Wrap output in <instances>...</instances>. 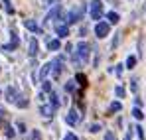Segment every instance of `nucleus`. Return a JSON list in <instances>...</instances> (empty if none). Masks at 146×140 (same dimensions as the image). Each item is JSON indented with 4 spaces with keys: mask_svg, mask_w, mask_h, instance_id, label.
Segmentation results:
<instances>
[{
    "mask_svg": "<svg viewBox=\"0 0 146 140\" xmlns=\"http://www.w3.org/2000/svg\"><path fill=\"white\" fill-rule=\"evenodd\" d=\"M40 113L44 115L46 118H49V117H53V113H55V107L49 103V105H42V109H40Z\"/></svg>",
    "mask_w": 146,
    "mask_h": 140,
    "instance_id": "8",
    "label": "nucleus"
},
{
    "mask_svg": "<svg viewBox=\"0 0 146 140\" xmlns=\"http://www.w3.org/2000/svg\"><path fill=\"white\" fill-rule=\"evenodd\" d=\"M105 140H115V134H113V132H111V130H109V132H107V134H105Z\"/></svg>",
    "mask_w": 146,
    "mask_h": 140,
    "instance_id": "29",
    "label": "nucleus"
},
{
    "mask_svg": "<svg viewBox=\"0 0 146 140\" xmlns=\"http://www.w3.org/2000/svg\"><path fill=\"white\" fill-rule=\"evenodd\" d=\"M2 4H4V8H6V12H8V14H12V12H14V8L10 6V0H2Z\"/></svg>",
    "mask_w": 146,
    "mask_h": 140,
    "instance_id": "21",
    "label": "nucleus"
},
{
    "mask_svg": "<svg viewBox=\"0 0 146 140\" xmlns=\"http://www.w3.org/2000/svg\"><path fill=\"white\" fill-rule=\"evenodd\" d=\"M132 117L136 118V120H142V118H144V115H142V111H140V109H138V107H136V109H134V111H132Z\"/></svg>",
    "mask_w": 146,
    "mask_h": 140,
    "instance_id": "20",
    "label": "nucleus"
},
{
    "mask_svg": "<svg viewBox=\"0 0 146 140\" xmlns=\"http://www.w3.org/2000/svg\"><path fill=\"white\" fill-rule=\"evenodd\" d=\"M61 16V6H53V10L48 14V22H55Z\"/></svg>",
    "mask_w": 146,
    "mask_h": 140,
    "instance_id": "9",
    "label": "nucleus"
},
{
    "mask_svg": "<svg viewBox=\"0 0 146 140\" xmlns=\"http://www.w3.org/2000/svg\"><path fill=\"white\" fill-rule=\"evenodd\" d=\"M48 47L53 49V51H57V49L61 47V44H59V40H48Z\"/></svg>",
    "mask_w": 146,
    "mask_h": 140,
    "instance_id": "14",
    "label": "nucleus"
},
{
    "mask_svg": "<svg viewBox=\"0 0 146 140\" xmlns=\"http://www.w3.org/2000/svg\"><path fill=\"white\" fill-rule=\"evenodd\" d=\"M132 138V134H130V132H126V136H124V140H130Z\"/></svg>",
    "mask_w": 146,
    "mask_h": 140,
    "instance_id": "34",
    "label": "nucleus"
},
{
    "mask_svg": "<svg viewBox=\"0 0 146 140\" xmlns=\"http://www.w3.org/2000/svg\"><path fill=\"white\" fill-rule=\"evenodd\" d=\"M55 32H57L59 38H67V36H69V28H67V24H59V26H55Z\"/></svg>",
    "mask_w": 146,
    "mask_h": 140,
    "instance_id": "10",
    "label": "nucleus"
},
{
    "mask_svg": "<svg viewBox=\"0 0 146 140\" xmlns=\"http://www.w3.org/2000/svg\"><path fill=\"white\" fill-rule=\"evenodd\" d=\"M46 4H53V2H57V0H44Z\"/></svg>",
    "mask_w": 146,
    "mask_h": 140,
    "instance_id": "35",
    "label": "nucleus"
},
{
    "mask_svg": "<svg viewBox=\"0 0 146 140\" xmlns=\"http://www.w3.org/2000/svg\"><path fill=\"white\" fill-rule=\"evenodd\" d=\"M6 99H8L10 103L18 105V107H22V109H26V107H28V101H26V99L18 93L14 87H8V89H6Z\"/></svg>",
    "mask_w": 146,
    "mask_h": 140,
    "instance_id": "2",
    "label": "nucleus"
},
{
    "mask_svg": "<svg viewBox=\"0 0 146 140\" xmlns=\"http://www.w3.org/2000/svg\"><path fill=\"white\" fill-rule=\"evenodd\" d=\"M30 140H42V134H40V130H34V132H32V136H30Z\"/></svg>",
    "mask_w": 146,
    "mask_h": 140,
    "instance_id": "24",
    "label": "nucleus"
},
{
    "mask_svg": "<svg viewBox=\"0 0 146 140\" xmlns=\"http://www.w3.org/2000/svg\"><path fill=\"white\" fill-rule=\"evenodd\" d=\"M115 73H117V75H121V73H122V65H117V69H115Z\"/></svg>",
    "mask_w": 146,
    "mask_h": 140,
    "instance_id": "33",
    "label": "nucleus"
},
{
    "mask_svg": "<svg viewBox=\"0 0 146 140\" xmlns=\"http://www.w3.org/2000/svg\"><path fill=\"white\" fill-rule=\"evenodd\" d=\"M51 67H53V65H51V61H49V63H46V65L42 67V71H40V79H42V81H46V79H48V75H49V71H51Z\"/></svg>",
    "mask_w": 146,
    "mask_h": 140,
    "instance_id": "11",
    "label": "nucleus"
},
{
    "mask_svg": "<svg viewBox=\"0 0 146 140\" xmlns=\"http://www.w3.org/2000/svg\"><path fill=\"white\" fill-rule=\"evenodd\" d=\"M49 103H51V105L57 109V107H59V97H57L55 93H49Z\"/></svg>",
    "mask_w": 146,
    "mask_h": 140,
    "instance_id": "16",
    "label": "nucleus"
},
{
    "mask_svg": "<svg viewBox=\"0 0 146 140\" xmlns=\"http://www.w3.org/2000/svg\"><path fill=\"white\" fill-rule=\"evenodd\" d=\"M18 47V36H12V42L8 46H4V51H10V49H16Z\"/></svg>",
    "mask_w": 146,
    "mask_h": 140,
    "instance_id": "13",
    "label": "nucleus"
},
{
    "mask_svg": "<svg viewBox=\"0 0 146 140\" xmlns=\"http://www.w3.org/2000/svg\"><path fill=\"white\" fill-rule=\"evenodd\" d=\"M134 63H136V57H132V55H130V57L126 59V67L130 69V67H134Z\"/></svg>",
    "mask_w": 146,
    "mask_h": 140,
    "instance_id": "22",
    "label": "nucleus"
},
{
    "mask_svg": "<svg viewBox=\"0 0 146 140\" xmlns=\"http://www.w3.org/2000/svg\"><path fill=\"white\" fill-rule=\"evenodd\" d=\"M6 134H8V136H14V130H12V128L8 126V128H6Z\"/></svg>",
    "mask_w": 146,
    "mask_h": 140,
    "instance_id": "32",
    "label": "nucleus"
},
{
    "mask_svg": "<svg viewBox=\"0 0 146 140\" xmlns=\"http://www.w3.org/2000/svg\"><path fill=\"white\" fill-rule=\"evenodd\" d=\"M101 16H103V2H101V0H93V2H91V18L99 22Z\"/></svg>",
    "mask_w": 146,
    "mask_h": 140,
    "instance_id": "5",
    "label": "nucleus"
},
{
    "mask_svg": "<svg viewBox=\"0 0 146 140\" xmlns=\"http://www.w3.org/2000/svg\"><path fill=\"white\" fill-rule=\"evenodd\" d=\"M36 53H38V42L32 40L30 42V55H36Z\"/></svg>",
    "mask_w": 146,
    "mask_h": 140,
    "instance_id": "18",
    "label": "nucleus"
},
{
    "mask_svg": "<svg viewBox=\"0 0 146 140\" xmlns=\"http://www.w3.org/2000/svg\"><path fill=\"white\" fill-rule=\"evenodd\" d=\"M24 26L30 30V32H34V34H36V32H40V26H38V22H34V20H26Z\"/></svg>",
    "mask_w": 146,
    "mask_h": 140,
    "instance_id": "12",
    "label": "nucleus"
},
{
    "mask_svg": "<svg viewBox=\"0 0 146 140\" xmlns=\"http://www.w3.org/2000/svg\"><path fill=\"white\" fill-rule=\"evenodd\" d=\"M107 18H109V24H117L119 20H121V16H119L117 12H109V14H107Z\"/></svg>",
    "mask_w": 146,
    "mask_h": 140,
    "instance_id": "15",
    "label": "nucleus"
},
{
    "mask_svg": "<svg viewBox=\"0 0 146 140\" xmlns=\"http://www.w3.org/2000/svg\"><path fill=\"white\" fill-rule=\"evenodd\" d=\"M44 93H51V83H49L48 79L44 81Z\"/></svg>",
    "mask_w": 146,
    "mask_h": 140,
    "instance_id": "23",
    "label": "nucleus"
},
{
    "mask_svg": "<svg viewBox=\"0 0 146 140\" xmlns=\"http://www.w3.org/2000/svg\"><path fill=\"white\" fill-rule=\"evenodd\" d=\"M51 65H53V67H51V75H53V77H57V75L61 73V69H63V57H61V55H59V57H55V59L51 61Z\"/></svg>",
    "mask_w": 146,
    "mask_h": 140,
    "instance_id": "6",
    "label": "nucleus"
},
{
    "mask_svg": "<svg viewBox=\"0 0 146 140\" xmlns=\"http://www.w3.org/2000/svg\"><path fill=\"white\" fill-rule=\"evenodd\" d=\"M65 122H67L69 126H75V124L79 122V111H77V109H71V111L65 115Z\"/></svg>",
    "mask_w": 146,
    "mask_h": 140,
    "instance_id": "7",
    "label": "nucleus"
},
{
    "mask_svg": "<svg viewBox=\"0 0 146 140\" xmlns=\"http://www.w3.org/2000/svg\"><path fill=\"white\" fill-rule=\"evenodd\" d=\"M109 109H111V113H115V111H121V109H122V105H121V103H119V101H113Z\"/></svg>",
    "mask_w": 146,
    "mask_h": 140,
    "instance_id": "19",
    "label": "nucleus"
},
{
    "mask_svg": "<svg viewBox=\"0 0 146 140\" xmlns=\"http://www.w3.org/2000/svg\"><path fill=\"white\" fill-rule=\"evenodd\" d=\"M87 63L89 61V44L87 42H79L77 44V51H75V63Z\"/></svg>",
    "mask_w": 146,
    "mask_h": 140,
    "instance_id": "3",
    "label": "nucleus"
},
{
    "mask_svg": "<svg viewBox=\"0 0 146 140\" xmlns=\"http://www.w3.org/2000/svg\"><path fill=\"white\" fill-rule=\"evenodd\" d=\"M73 89H75V85H73V81H69V83L65 85V91H67V93H73Z\"/></svg>",
    "mask_w": 146,
    "mask_h": 140,
    "instance_id": "26",
    "label": "nucleus"
},
{
    "mask_svg": "<svg viewBox=\"0 0 146 140\" xmlns=\"http://www.w3.org/2000/svg\"><path fill=\"white\" fill-rule=\"evenodd\" d=\"M83 14H85V6L77 4V6H73L71 10H67V14L63 16V20H65V24H75V22H79V20H83Z\"/></svg>",
    "mask_w": 146,
    "mask_h": 140,
    "instance_id": "1",
    "label": "nucleus"
},
{
    "mask_svg": "<svg viewBox=\"0 0 146 140\" xmlns=\"http://www.w3.org/2000/svg\"><path fill=\"white\" fill-rule=\"evenodd\" d=\"M18 130H20V132H26V124L24 122H18Z\"/></svg>",
    "mask_w": 146,
    "mask_h": 140,
    "instance_id": "30",
    "label": "nucleus"
},
{
    "mask_svg": "<svg viewBox=\"0 0 146 140\" xmlns=\"http://www.w3.org/2000/svg\"><path fill=\"white\" fill-rule=\"evenodd\" d=\"M63 140H77V136L73 134V132H69V134H65V138Z\"/></svg>",
    "mask_w": 146,
    "mask_h": 140,
    "instance_id": "28",
    "label": "nucleus"
},
{
    "mask_svg": "<svg viewBox=\"0 0 146 140\" xmlns=\"http://www.w3.org/2000/svg\"><path fill=\"white\" fill-rule=\"evenodd\" d=\"M115 93H117L119 99H122V97H124V89H122V87H117V89H115Z\"/></svg>",
    "mask_w": 146,
    "mask_h": 140,
    "instance_id": "25",
    "label": "nucleus"
},
{
    "mask_svg": "<svg viewBox=\"0 0 146 140\" xmlns=\"http://www.w3.org/2000/svg\"><path fill=\"white\" fill-rule=\"evenodd\" d=\"M136 130H138V138L144 140V130H142V126H136Z\"/></svg>",
    "mask_w": 146,
    "mask_h": 140,
    "instance_id": "27",
    "label": "nucleus"
},
{
    "mask_svg": "<svg viewBox=\"0 0 146 140\" xmlns=\"http://www.w3.org/2000/svg\"><path fill=\"white\" fill-rule=\"evenodd\" d=\"M75 79H77V85H81V87H85V85H87V77H85V75L77 73V77H75Z\"/></svg>",
    "mask_w": 146,
    "mask_h": 140,
    "instance_id": "17",
    "label": "nucleus"
},
{
    "mask_svg": "<svg viewBox=\"0 0 146 140\" xmlns=\"http://www.w3.org/2000/svg\"><path fill=\"white\" fill-rule=\"evenodd\" d=\"M99 130H101L99 124H91V132H99Z\"/></svg>",
    "mask_w": 146,
    "mask_h": 140,
    "instance_id": "31",
    "label": "nucleus"
},
{
    "mask_svg": "<svg viewBox=\"0 0 146 140\" xmlns=\"http://www.w3.org/2000/svg\"><path fill=\"white\" fill-rule=\"evenodd\" d=\"M109 32H111V24L99 20L97 26H95V34H97V38H107V36H109Z\"/></svg>",
    "mask_w": 146,
    "mask_h": 140,
    "instance_id": "4",
    "label": "nucleus"
}]
</instances>
